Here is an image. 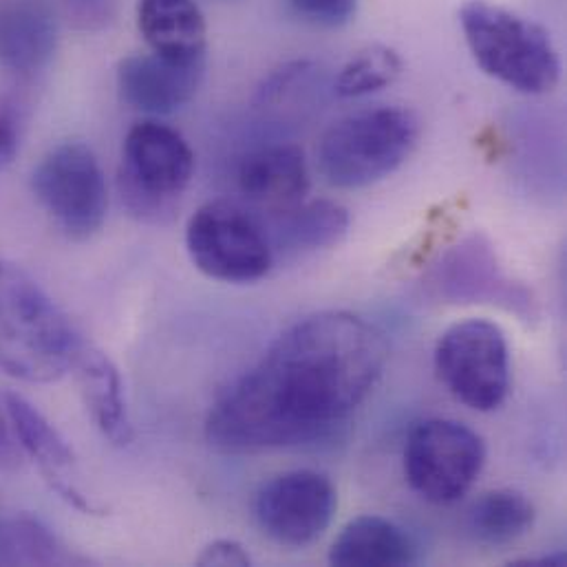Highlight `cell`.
<instances>
[{
  "instance_id": "1",
  "label": "cell",
  "mask_w": 567,
  "mask_h": 567,
  "mask_svg": "<svg viewBox=\"0 0 567 567\" xmlns=\"http://www.w3.org/2000/svg\"><path fill=\"white\" fill-rule=\"evenodd\" d=\"M386 358V338L367 318L311 313L226 389L206 420V440L233 455L318 442L371 395Z\"/></svg>"
},
{
  "instance_id": "2",
  "label": "cell",
  "mask_w": 567,
  "mask_h": 567,
  "mask_svg": "<svg viewBox=\"0 0 567 567\" xmlns=\"http://www.w3.org/2000/svg\"><path fill=\"white\" fill-rule=\"evenodd\" d=\"M82 338L22 268L0 264V369L31 384L60 380Z\"/></svg>"
},
{
  "instance_id": "3",
  "label": "cell",
  "mask_w": 567,
  "mask_h": 567,
  "mask_svg": "<svg viewBox=\"0 0 567 567\" xmlns=\"http://www.w3.org/2000/svg\"><path fill=\"white\" fill-rule=\"evenodd\" d=\"M417 137L420 122L409 109L373 106L331 124L318 142L316 162L329 186L358 190L393 175Z\"/></svg>"
},
{
  "instance_id": "4",
  "label": "cell",
  "mask_w": 567,
  "mask_h": 567,
  "mask_svg": "<svg viewBox=\"0 0 567 567\" xmlns=\"http://www.w3.org/2000/svg\"><path fill=\"white\" fill-rule=\"evenodd\" d=\"M460 22L475 62L491 78L528 95L550 93L559 84V53L537 22L486 0H468Z\"/></svg>"
},
{
  "instance_id": "5",
  "label": "cell",
  "mask_w": 567,
  "mask_h": 567,
  "mask_svg": "<svg viewBox=\"0 0 567 567\" xmlns=\"http://www.w3.org/2000/svg\"><path fill=\"white\" fill-rule=\"evenodd\" d=\"M195 175V153L175 128L146 120L135 124L122 151L120 193L142 221L166 224Z\"/></svg>"
},
{
  "instance_id": "6",
  "label": "cell",
  "mask_w": 567,
  "mask_h": 567,
  "mask_svg": "<svg viewBox=\"0 0 567 567\" xmlns=\"http://www.w3.org/2000/svg\"><path fill=\"white\" fill-rule=\"evenodd\" d=\"M186 248L202 275L235 285L268 277L277 255L261 221L230 202H210L190 217Z\"/></svg>"
},
{
  "instance_id": "7",
  "label": "cell",
  "mask_w": 567,
  "mask_h": 567,
  "mask_svg": "<svg viewBox=\"0 0 567 567\" xmlns=\"http://www.w3.org/2000/svg\"><path fill=\"white\" fill-rule=\"evenodd\" d=\"M435 371L468 409L491 413L511 393V349L499 324L471 318L449 327L435 347Z\"/></svg>"
},
{
  "instance_id": "8",
  "label": "cell",
  "mask_w": 567,
  "mask_h": 567,
  "mask_svg": "<svg viewBox=\"0 0 567 567\" xmlns=\"http://www.w3.org/2000/svg\"><path fill=\"white\" fill-rule=\"evenodd\" d=\"M484 464V440L457 420H422L406 435V482L431 504H453L462 499L475 486Z\"/></svg>"
},
{
  "instance_id": "9",
  "label": "cell",
  "mask_w": 567,
  "mask_h": 567,
  "mask_svg": "<svg viewBox=\"0 0 567 567\" xmlns=\"http://www.w3.org/2000/svg\"><path fill=\"white\" fill-rule=\"evenodd\" d=\"M33 193L75 241L91 239L106 219V179L95 153L82 142H64L44 155L33 171Z\"/></svg>"
},
{
  "instance_id": "10",
  "label": "cell",
  "mask_w": 567,
  "mask_h": 567,
  "mask_svg": "<svg viewBox=\"0 0 567 567\" xmlns=\"http://www.w3.org/2000/svg\"><path fill=\"white\" fill-rule=\"evenodd\" d=\"M338 495L322 473L300 468L268 480L255 497L259 528L279 546L307 548L333 522Z\"/></svg>"
},
{
  "instance_id": "11",
  "label": "cell",
  "mask_w": 567,
  "mask_h": 567,
  "mask_svg": "<svg viewBox=\"0 0 567 567\" xmlns=\"http://www.w3.org/2000/svg\"><path fill=\"white\" fill-rule=\"evenodd\" d=\"M429 285L446 302H488L533 316V298L524 285L511 281L499 268L488 239L473 235L449 248L431 268Z\"/></svg>"
},
{
  "instance_id": "12",
  "label": "cell",
  "mask_w": 567,
  "mask_h": 567,
  "mask_svg": "<svg viewBox=\"0 0 567 567\" xmlns=\"http://www.w3.org/2000/svg\"><path fill=\"white\" fill-rule=\"evenodd\" d=\"M204 69L206 62L182 64L157 53L131 55L117 69L120 95L135 111L171 115L197 95Z\"/></svg>"
},
{
  "instance_id": "13",
  "label": "cell",
  "mask_w": 567,
  "mask_h": 567,
  "mask_svg": "<svg viewBox=\"0 0 567 567\" xmlns=\"http://www.w3.org/2000/svg\"><path fill=\"white\" fill-rule=\"evenodd\" d=\"M4 409L20 449L38 464L51 491L60 495L69 506L82 513H95L93 502L82 495L73 480L75 457L60 431L18 393L4 395Z\"/></svg>"
},
{
  "instance_id": "14",
  "label": "cell",
  "mask_w": 567,
  "mask_h": 567,
  "mask_svg": "<svg viewBox=\"0 0 567 567\" xmlns=\"http://www.w3.org/2000/svg\"><path fill=\"white\" fill-rule=\"evenodd\" d=\"M239 193L257 204L284 213L298 206L309 190L305 153L293 144H268L248 151L237 166Z\"/></svg>"
},
{
  "instance_id": "15",
  "label": "cell",
  "mask_w": 567,
  "mask_h": 567,
  "mask_svg": "<svg viewBox=\"0 0 567 567\" xmlns=\"http://www.w3.org/2000/svg\"><path fill=\"white\" fill-rule=\"evenodd\" d=\"M58 44V22L44 0L0 4V66L31 75L49 64Z\"/></svg>"
},
{
  "instance_id": "16",
  "label": "cell",
  "mask_w": 567,
  "mask_h": 567,
  "mask_svg": "<svg viewBox=\"0 0 567 567\" xmlns=\"http://www.w3.org/2000/svg\"><path fill=\"white\" fill-rule=\"evenodd\" d=\"M73 369L82 400L100 433L113 446H126L133 440V426L126 409L122 375L115 362L97 347L82 340Z\"/></svg>"
},
{
  "instance_id": "17",
  "label": "cell",
  "mask_w": 567,
  "mask_h": 567,
  "mask_svg": "<svg viewBox=\"0 0 567 567\" xmlns=\"http://www.w3.org/2000/svg\"><path fill=\"white\" fill-rule=\"evenodd\" d=\"M137 24L153 53L182 64L206 62V18L195 0H140Z\"/></svg>"
},
{
  "instance_id": "18",
  "label": "cell",
  "mask_w": 567,
  "mask_h": 567,
  "mask_svg": "<svg viewBox=\"0 0 567 567\" xmlns=\"http://www.w3.org/2000/svg\"><path fill=\"white\" fill-rule=\"evenodd\" d=\"M420 546L411 533L382 517H358L344 526L329 550V564L340 567L413 566Z\"/></svg>"
},
{
  "instance_id": "19",
  "label": "cell",
  "mask_w": 567,
  "mask_h": 567,
  "mask_svg": "<svg viewBox=\"0 0 567 567\" xmlns=\"http://www.w3.org/2000/svg\"><path fill=\"white\" fill-rule=\"evenodd\" d=\"M349 213L336 202H309L281 213L275 230L270 233L275 252L289 255L316 252L338 246L349 233Z\"/></svg>"
},
{
  "instance_id": "20",
  "label": "cell",
  "mask_w": 567,
  "mask_h": 567,
  "mask_svg": "<svg viewBox=\"0 0 567 567\" xmlns=\"http://www.w3.org/2000/svg\"><path fill=\"white\" fill-rule=\"evenodd\" d=\"M533 502L513 488H499L482 495L468 511V535L488 548H502L526 537L535 526Z\"/></svg>"
},
{
  "instance_id": "21",
  "label": "cell",
  "mask_w": 567,
  "mask_h": 567,
  "mask_svg": "<svg viewBox=\"0 0 567 567\" xmlns=\"http://www.w3.org/2000/svg\"><path fill=\"white\" fill-rule=\"evenodd\" d=\"M55 535L33 517L0 524V566H66L73 564Z\"/></svg>"
},
{
  "instance_id": "22",
  "label": "cell",
  "mask_w": 567,
  "mask_h": 567,
  "mask_svg": "<svg viewBox=\"0 0 567 567\" xmlns=\"http://www.w3.org/2000/svg\"><path fill=\"white\" fill-rule=\"evenodd\" d=\"M404 69L400 53L384 44H371L358 51L338 73L333 91L338 97L355 100L378 93L393 84Z\"/></svg>"
},
{
  "instance_id": "23",
  "label": "cell",
  "mask_w": 567,
  "mask_h": 567,
  "mask_svg": "<svg viewBox=\"0 0 567 567\" xmlns=\"http://www.w3.org/2000/svg\"><path fill=\"white\" fill-rule=\"evenodd\" d=\"M289 7L307 22L318 27H342L358 11V0H287Z\"/></svg>"
},
{
  "instance_id": "24",
  "label": "cell",
  "mask_w": 567,
  "mask_h": 567,
  "mask_svg": "<svg viewBox=\"0 0 567 567\" xmlns=\"http://www.w3.org/2000/svg\"><path fill=\"white\" fill-rule=\"evenodd\" d=\"M69 20L80 29H102L117 11V0H60Z\"/></svg>"
},
{
  "instance_id": "25",
  "label": "cell",
  "mask_w": 567,
  "mask_h": 567,
  "mask_svg": "<svg viewBox=\"0 0 567 567\" xmlns=\"http://www.w3.org/2000/svg\"><path fill=\"white\" fill-rule=\"evenodd\" d=\"M199 566H252L250 553L233 539H219L204 548V553L197 557Z\"/></svg>"
},
{
  "instance_id": "26",
  "label": "cell",
  "mask_w": 567,
  "mask_h": 567,
  "mask_svg": "<svg viewBox=\"0 0 567 567\" xmlns=\"http://www.w3.org/2000/svg\"><path fill=\"white\" fill-rule=\"evenodd\" d=\"M20 146V117L16 106L0 97V168L13 162Z\"/></svg>"
},
{
  "instance_id": "27",
  "label": "cell",
  "mask_w": 567,
  "mask_h": 567,
  "mask_svg": "<svg viewBox=\"0 0 567 567\" xmlns=\"http://www.w3.org/2000/svg\"><path fill=\"white\" fill-rule=\"evenodd\" d=\"M18 464V453L13 446V440L7 431V426L0 420V466L2 468H13Z\"/></svg>"
},
{
  "instance_id": "28",
  "label": "cell",
  "mask_w": 567,
  "mask_h": 567,
  "mask_svg": "<svg viewBox=\"0 0 567 567\" xmlns=\"http://www.w3.org/2000/svg\"><path fill=\"white\" fill-rule=\"evenodd\" d=\"M567 564V557L564 553H555V555H544V557H528V559H519L515 561V566H533V567H564Z\"/></svg>"
}]
</instances>
